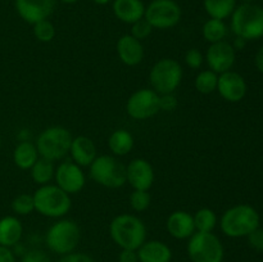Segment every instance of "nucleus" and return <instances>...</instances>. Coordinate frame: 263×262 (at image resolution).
Here are the masks:
<instances>
[{"mask_svg": "<svg viewBox=\"0 0 263 262\" xmlns=\"http://www.w3.org/2000/svg\"><path fill=\"white\" fill-rule=\"evenodd\" d=\"M146 226L141 218L130 213L118 215L110 221L109 235L122 249L138 251L146 240Z\"/></svg>", "mask_w": 263, "mask_h": 262, "instance_id": "f257e3e1", "label": "nucleus"}, {"mask_svg": "<svg viewBox=\"0 0 263 262\" xmlns=\"http://www.w3.org/2000/svg\"><path fill=\"white\" fill-rule=\"evenodd\" d=\"M221 231L229 238H243L259 228V215L249 204H236L222 213Z\"/></svg>", "mask_w": 263, "mask_h": 262, "instance_id": "f03ea898", "label": "nucleus"}, {"mask_svg": "<svg viewBox=\"0 0 263 262\" xmlns=\"http://www.w3.org/2000/svg\"><path fill=\"white\" fill-rule=\"evenodd\" d=\"M230 28L236 38L246 41L263 38V8L253 3H243L231 14Z\"/></svg>", "mask_w": 263, "mask_h": 262, "instance_id": "7ed1b4c3", "label": "nucleus"}, {"mask_svg": "<svg viewBox=\"0 0 263 262\" xmlns=\"http://www.w3.org/2000/svg\"><path fill=\"white\" fill-rule=\"evenodd\" d=\"M35 211L48 218H63L71 211V195L57 186L48 184L39 186L33 193Z\"/></svg>", "mask_w": 263, "mask_h": 262, "instance_id": "20e7f679", "label": "nucleus"}, {"mask_svg": "<svg viewBox=\"0 0 263 262\" xmlns=\"http://www.w3.org/2000/svg\"><path fill=\"white\" fill-rule=\"evenodd\" d=\"M72 139L73 136L68 128L63 126H50L39 134L35 145L41 158L55 162L69 154Z\"/></svg>", "mask_w": 263, "mask_h": 262, "instance_id": "39448f33", "label": "nucleus"}, {"mask_svg": "<svg viewBox=\"0 0 263 262\" xmlns=\"http://www.w3.org/2000/svg\"><path fill=\"white\" fill-rule=\"evenodd\" d=\"M81 240V229L79 223L69 218H59L48 229L45 241L51 252L61 256L72 253Z\"/></svg>", "mask_w": 263, "mask_h": 262, "instance_id": "423d86ee", "label": "nucleus"}, {"mask_svg": "<svg viewBox=\"0 0 263 262\" xmlns=\"http://www.w3.org/2000/svg\"><path fill=\"white\" fill-rule=\"evenodd\" d=\"M89 167L90 177L100 186L118 189L126 184V166L115 156H98Z\"/></svg>", "mask_w": 263, "mask_h": 262, "instance_id": "0eeeda50", "label": "nucleus"}, {"mask_svg": "<svg viewBox=\"0 0 263 262\" xmlns=\"http://www.w3.org/2000/svg\"><path fill=\"white\" fill-rule=\"evenodd\" d=\"M184 76L181 64L171 58L159 59L149 72L151 89L162 94H172L180 86Z\"/></svg>", "mask_w": 263, "mask_h": 262, "instance_id": "6e6552de", "label": "nucleus"}, {"mask_svg": "<svg viewBox=\"0 0 263 262\" xmlns=\"http://www.w3.org/2000/svg\"><path fill=\"white\" fill-rule=\"evenodd\" d=\"M187 256L192 262H222L225 249L213 233L195 231L187 241Z\"/></svg>", "mask_w": 263, "mask_h": 262, "instance_id": "1a4fd4ad", "label": "nucleus"}, {"mask_svg": "<svg viewBox=\"0 0 263 262\" xmlns=\"http://www.w3.org/2000/svg\"><path fill=\"white\" fill-rule=\"evenodd\" d=\"M182 17L181 7L175 0H152L145 5L144 18L157 30H170L179 25Z\"/></svg>", "mask_w": 263, "mask_h": 262, "instance_id": "9d476101", "label": "nucleus"}, {"mask_svg": "<svg viewBox=\"0 0 263 262\" xmlns=\"http://www.w3.org/2000/svg\"><path fill=\"white\" fill-rule=\"evenodd\" d=\"M159 110V94L151 87L136 90L126 102V113L136 121L149 120Z\"/></svg>", "mask_w": 263, "mask_h": 262, "instance_id": "9b49d317", "label": "nucleus"}, {"mask_svg": "<svg viewBox=\"0 0 263 262\" xmlns=\"http://www.w3.org/2000/svg\"><path fill=\"white\" fill-rule=\"evenodd\" d=\"M54 181L57 186L61 188L67 194H77L84 189L86 184V176L82 171V167L74 163L73 161L61 162L55 167V174H54Z\"/></svg>", "mask_w": 263, "mask_h": 262, "instance_id": "f8f14e48", "label": "nucleus"}, {"mask_svg": "<svg viewBox=\"0 0 263 262\" xmlns=\"http://www.w3.org/2000/svg\"><path fill=\"white\" fill-rule=\"evenodd\" d=\"M235 49L233 44L226 40L210 44L204 54V62L207 63L208 69L216 72L217 74L231 71L235 64Z\"/></svg>", "mask_w": 263, "mask_h": 262, "instance_id": "ddd939ff", "label": "nucleus"}, {"mask_svg": "<svg viewBox=\"0 0 263 262\" xmlns=\"http://www.w3.org/2000/svg\"><path fill=\"white\" fill-rule=\"evenodd\" d=\"M18 15L28 25L49 20L55 9V0H14Z\"/></svg>", "mask_w": 263, "mask_h": 262, "instance_id": "4468645a", "label": "nucleus"}, {"mask_svg": "<svg viewBox=\"0 0 263 262\" xmlns=\"http://www.w3.org/2000/svg\"><path fill=\"white\" fill-rule=\"evenodd\" d=\"M154 169L144 158H134L126 166V182L134 190H149L154 184Z\"/></svg>", "mask_w": 263, "mask_h": 262, "instance_id": "2eb2a0df", "label": "nucleus"}, {"mask_svg": "<svg viewBox=\"0 0 263 262\" xmlns=\"http://www.w3.org/2000/svg\"><path fill=\"white\" fill-rule=\"evenodd\" d=\"M221 98L229 103H238L244 99L247 94V82L240 73L228 71L218 74L217 89Z\"/></svg>", "mask_w": 263, "mask_h": 262, "instance_id": "dca6fc26", "label": "nucleus"}, {"mask_svg": "<svg viewBox=\"0 0 263 262\" xmlns=\"http://www.w3.org/2000/svg\"><path fill=\"white\" fill-rule=\"evenodd\" d=\"M116 51L120 61L128 67L139 66L145 55L143 43L131 36L130 33H126L118 39L116 44Z\"/></svg>", "mask_w": 263, "mask_h": 262, "instance_id": "f3484780", "label": "nucleus"}, {"mask_svg": "<svg viewBox=\"0 0 263 262\" xmlns=\"http://www.w3.org/2000/svg\"><path fill=\"white\" fill-rule=\"evenodd\" d=\"M166 229L170 235L175 239H189L195 233L194 220H193L192 213L186 211H174L171 215L167 217Z\"/></svg>", "mask_w": 263, "mask_h": 262, "instance_id": "a211bd4d", "label": "nucleus"}, {"mask_svg": "<svg viewBox=\"0 0 263 262\" xmlns=\"http://www.w3.org/2000/svg\"><path fill=\"white\" fill-rule=\"evenodd\" d=\"M97 152V145L87 136L80 135L72 139L71 148H69L71 161L79 164L80 167H89L98 157Z\"/></svg>", "mask_w": 263, "mask_h": 262, "instance_id": "6ab92c4d", "label": "nucleus"}, {"mask_svg": "<svg viewBox=\"0 0 263 262\" xmlns=\"http://www.w3.org/2000/svg\"><path fill=\"white\" fill-rule=\"evenodd\" d=\"M112 9L118 21L133 25L136 21L144 18L145 4L143 0H113Z\"/></svg>", "mask_w": 263, "mask_h": 262, "instance_id": "aec40b11", "label": "nucleus"}, {"mask_svg": "<svg viewBox=\"0 0 263 262\" xmlns=\"http://www.w3.org/2000/svg\"><path fill=\"white\" fill-rule=\"evenodd\" d=\"M139 262H171L172 251L161 240H145L138 249Z\"/></svg>", "mask_w": 263, "mask_h": 262, "instance_id": "412c9836", "label": "nucleus"}, {"mask_svg": "<svg viewBox=\"0 0 263 262\" xmlns=\"http://www.w3.org/2000/svg\"><path fill=\"white\" fill-rule=\"evenodd\" d=\"M23 235L22 222L15 216H4L0 218V246L12 247L17 246Z\"/></svg>", "mask_w": 263, "mask_h": 262, "instance_id": "4be33fe9", "label": "nucleus"}, {"mask_svg": "<svg viewBox=\"0 0 263 262\" xmlns=\"http://www.w3.org/2000/svg\"><path fill=\"white\" fill-rule=\"evenodd\" d=\"M40 158L35 143L23 140L17 144L13 151V162L20 170H30Z\"/></svg>", "mask_w": 263, "mask_h": 262, "instance_id": "5701e85b", "label": "nucleus"}, {"mask_svg": "<svg viewBox=\"0 0 263 262\" xmlns=\"http://www.w3.org/2000/svg\"><path fill=\"white\" fill-rule=\"evenodd\" d=\"M134 136L125 128L115 130L108 138V148L115 157L127 156L134 148Z\"/></svg>", "mask_w": 263, "mask_h": 262, "instance_id": "b1692460", "label": "nucleus"}, {"mask_svg": "<svg viewBox=\"0 0 263 262\" xmlns=\"http://www.w3.org/2000/svg\"><path fill=\"white\" fill-rule=\"evenodd\" d=\"M203 7L210 18L225 21L236 8V0H203Z\"/></svg>", "mask_w": 263, "mask_h": 262, "instance_id": "393cba45", "label": "nucleus"}, {"mask_svg": "<svg viewBox=\"0 0 263 262\" xmlns=\"http://www.w3.org/2000/svg\"><path fill=\"white\" fill-rule=\"evenodd\" d=\"M54 174H55V167H54L53 162L41 158V157L30 169L31 179L39 186L50 184L51 180H54Z\"/></svg>", "mask_w": 263, "mask_h": 262, "instance_id": "a878e982", "label": "nucleus"}, {"mask_svg": "<svg viewBox=\"0 0 263 262\" xmlns=\"http://www.w3.org/2000/svg\"><path fill=\"white\" fill-rule=\"evenodd\" d=\"M228 32L229 28L225 21L216 20V18H210L208 21H205L202 27L203 39L210 44H215L218 43V41L225 40Z\"/></svg>", "mask_w": 263, "mask_h": 262, "instance_id": "bb28decb", "label": "nucleus"}, {"mask_svg": "<svg viewBox=\"0 0 263 262\" xmlns=\"http://www.w3.org/2000/svg\"><path fill=\"white\" fill-rule=\"evenodd\" d=\"M193 220H194L195 231H202V233H213L217 225L216 212L208 207L199 208L193 215Z\"/></svg>", "mask_w": 263, "mask_h": 262, "instance_id": "cd10ccee", "label": "nucleus"}, {"mask_svg": "<svg viewBox=\"0 0 263 262\" xmlns=\"http://www.w3.org/2000/svg\"><path fill=\"white\" fill-rule=\"evenodd\" d=\"M218 74L211 69H203L197 74L194 80V86L199 94L210 95L217 89Z\"/></svg>", "mask_w": 263, "mask_h": 262, "instance_id": "c85d7f7f", "label": "nucleus"}, {"mask_svg": "<svg viewBox=\"0 0 263 262\" xmlns=\"http://www.w3.org/2000/svg\"><path fill=\"white\" fill-rule=\"evenodd\" d=\"M32 30H33V36L37 41L40 43H50V41L54 40L55 38V26L53 25L50 20H44L40 21V22L35 23L32 25Z\"/></svg>", "mask_w": 263, "mask_h": 262, "instance_id": "c756f323", "label": "nucleus"}, {"mask_svg": "<svg viewBox=\"0 0 263 262\" xmlns=\"http://www.w3.org/2000/svg\"><path fill=\"white\" fill-rule=\"evenodd\" d=\"M12 211L17 216H27L35 211V202H33V195L22 193L17 195L12 202Z\"/></svg>", "mask_w": 263, "mask_h": 262, "instance_id": "7c9ffc66", "label": "nucleus"}, {"mask_svg": "<svg viewBox=\"0 0 263 262\" xmlns=\"http://www.w3.org/2000/svg\"><path fill=\"white\" fill-rule=\"evenodd\" d=\"M128 202H130V207L135 212H144L151 207L152 195L149 190H133Z\"/></svg>", "mask_w": 263, "mask_h": 262, "instance_id": "2f4dec72", "label": "nucleus"}, {"mask_svg": "<svg viewBox=\"0 0 263 262\" xmlns=\"http://www.w3.org/2000/svg\"><path fill=\"white\" fill-rule=\"evenodd\" d=\"M152 31H153V27L149 25L148 21H146L145 18H141V20L136 21L135 23L131 25L130 35L134 36L135 39H138V40L143 41L152 35Z\"/></svg>", "mask_w": 263, "mask_h": 262, "instance_id": "473e14b6", "label": "nucleus"}, {"mask_svg": "<svg viewBox=\"0 0 263 262\" xmlns=\"http://www.w3.org/2000/svg\"><path fill=\"white\" fill-rule=\"evenodd\" d=\"M185 63L192 69H200L204 63V54L197 48H192L185 53Z\"/></svg>", "mask_w": 263, "mask_h": 262, "instance_id": "72a5a7b5", "label": "nucleus"}, {"mask_svg": "<svg viewBox=\"0 0 263 262\" xmlns=\"http://www.w3.org/2000/svg\"><path fill=\"white\" fill-rule=\"evenodd\" d=\"M159 107L161 110L164 112H172L177 108V98L172 94H162L159 95Z\"/></svg>", "mask_w": 263, "mask_h": 262, "instance_id": "f704fd0d", "label": "nucleus"}, {"mask_svg": "<svg viewBox=\"0 0 263 262\" xmlns=\"http://www.w3.org/2000/svg\"><path fill=\"white\" fill-rule=\"evenodd\" d=\"M22 262H51L50 257L40 249H32L25 253L22 257Z\"/></svg>", "mask_w": 263, "mask_h": 262, "instance_id": "c9c22d12", "label": "nucleus"}, {"mask_svg": "<svg viewBox=\"0 0 263 262\" xmlns=\"http://www.w3.org/2000/svg\"><path fill=\"white\" fill-rule=\"evenodd\" d=\"M248 241L252 248L258 252H263V229L257 228L256 230L252 231L248 235Z\"/></svg>", "mask_w": 263, "mask_h": 262, "instance_id": "e433bc0d", "label": "nucleus"}, {"mask_svg": "<svg viewBox=\"0 0 263 262\" xmlns=\"http://www.w3.org/2000/svg\"><path fill=\"white\" fill-rule=\"evenodd\" d=\"M58 262H94V259L85 253H72L62 256V258Z\"/></svg>", "mask_w": 263, "mask_h": 262, "instance_id": "4c0bfd02", "label": "nucleus"}, {"mask_svg": "<svg viewBox=\"0 0 263 262\" xmlns=\"http://www.w3.org/2000/svg\"><path fill=\"white\" fill-rule=\"evenodd\" d=\"M118 262H139L138 252L134 249H122L118 254Z\"/></svg>", "mask_w": 263, "mask_h": 262, "instance_id": "58836bf2", "label": "nucleus"}, {"mask_svg": "<svg viewBox=\"0 0 263 262\" xmlns=\"http://www.w3.org/2000/svg\"><path fill=\"white\" fill-rule=\"evenodd\" d=\"M0 262H15V257L12 249L0 246Z\"/></svg>", "mask_w": 263, "mask_h": 262, "instance_id": "ea45409f", "label": "nucleus"}, {"mask_svg": "<svg viewBox=\"0 0 263 262\" xmlns=\"http://www.w3.org/2000/svg\"><path fill=\"white\" fill-rule=\"evenodd\" d=\"M254 63H256L257 69H258L261 73H263V46L257 51L256 58H254Z\"/></svg>", "mask_w": 263, "mask_h": 262, "instance_id": "a19ab883", "label": "nucleus"}, {"mask_svg": "<svg viewBox=\"0 0 263 262\" xmlns=\"http://www.w3.org/2000/svg\"><path fill=\"white\" fill-rule=\"evenodd\" d=\"M246 43L247 41L244 40V39H240V38H236L235 39V41H234V44H233V46H234V49H238V50H241V49L244 48V46H246Z\"/></svg>", "mask_w": 263, "mask_h": 262, "instance_id": "79ce46f5", "label": "nucleus"}, {"mask_svg": "<svg viewBox=\"0 0 263 262\" xmlns=\"http://www.w3.org/2000/svg\"><path fill=\"white\" fill-rule=\"evenodd\" d=\"M91 2L97 5H107V4H109L112 0H91Z\"/></svg>", "mask_w": 263, "mask_h": 262, "instance_id": "37998d69", "label": "nucleus"}, {"mask_svg": "<svg viewBox=\"0 0 263 262\" xmlns=\"http://www.w3.org/2000/svg\"><path fill=\"white\" fill-rule=\"evenodd\" d=\"M59 2L61 3H63V4H76L77 2H79V0H59Z\"/></svg>", "mask_w": 263, "mask_h": 262, "instance_id": "c03bdc74", "label": "nucleus"}, {"mask_svg": "<svg viewBox=\"0 0 263 262\" xmlns=\"http://www.w3.org/2000/svg\"><path fill=\"white\" fill-rule=\"evenodd\" d=\"M241 2H244V3H252V2H256V0H241Z\"/></svg>", "mask_w": 263, "mask_h": 262, "instance_id": "a18cd8bd", "label": "nucleus"}, {"mask_svg": "<svg viewBox=\"0 0 263 262\" xmlns=\"http://www.w3.org/2000/svg\"><path fill=\"white\" fill-rule=\"evenodd\" d=\"M0 151H2V139H0Z\"/></svg>", "mask_w": 263, "mask_h": 262, "instance_id": "49530a36", "label": "nucleus"}]
</instances>
